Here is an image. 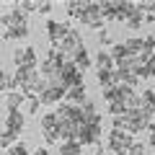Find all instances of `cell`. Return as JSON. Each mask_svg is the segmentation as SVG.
Masks as SVG:
<instances>
[{
    "label": "cell",
    "mask_w": 155,
    "mask_h": 155,
    "mask_svg": "<svg viewBox=\"0 0 155 155\" xmlns=\"http://www.w3.org/2000/svg\"><path fill=\"white\" fill-rule=\"evenodd\" d=\"M140 106H142V111H147V114L155 111V88H145L142 93H140Z\"/></svg>",
    "instance_id": "cell-14"
},
{
    "label": "cell",
    "mask_w": 155,
    "mask_h": 155,
    "mask_svg": "<svg viewBox=\"0 0 155 155\" xmlns=\"http://www.w3.org/2000/svg\"><path fill=\"white\" fill-rule=\"evenodd\" d=\"M65 101H67L70 106H78V109H80V106H83L85 101H88L85 85H78V88H70V91H65Z\"/></svg>",
    "instance_id": "cell-10"
},
{
    "label": "cell",
    "mask_w": 155,
    "mask_h": 155,
    "mask_svg": "<svg viewBox=\"0 0 155 155\" xmlns=\"http://www.w3.org/2000/svg\"><path fill=\"white\" fill-rule=\"evenodd\" d=\"M147 153V145H142V142H134L132 147H129V153L127 155H145Z\"/></svg>",
    "instance_id": "cell-34"
},
{
    "label": "cell",
    "mask_w": 155,
    "mask_h": 155,
    "mask_svg": "<svg viewBox=\"0 0 155 155\" xmlns=\"http://www.w3.org/2000/svg\"><path fill=\"white\" fill-rule=\"evenodd\" d=\"M23 127H26V114H23L21 109H18V111H8V116H5V129L21 134Z\"/></svg>",
    "instance_id": "cell-9"
},
{
    "label": "cell",
    "mask_w": 155,
    "mask_h": 155,
    "mask_svg": "<svg viewBox=\"0 0 155 155\" xmlns=\"http://www.w3.org/2000/svg\"><path fill=\"white\" fill-rule=\"evenodd\" d=\"M28 36V23L26 26H16V28H5L3 31V41H21Z\"/></svg>",
    "instance_id": "cell-13"
},
{
    "label": "cell",
    "mask_w": 155,
    "mask_h": 155,
    "mask_svg": "<svg viewBox=\"0 0 155 155\" xmlns=\"http://www.w3.org/2000/svg\"><path fill=\"white\" fill-rule=\"evenodd\" d=\"M44 140H47V145H60V142H62L60 129H47V132H44Z\"/></svg>",
    "instance_id": "cell-28"
},
{
    "label": "cell",
    "mask_w": 155,
    "mask_h": 155,
    "mask_svg": "<svg viewBox=\"0 0 155 155\" xmlns=\"http://www.w3.org/2000/svg\"><path fill=\"white\" fill-rule=\"evenodd\" d=\"M98 85H101V91L104 88H111L114 85V70H98Z\"/></svg>",
    "instance_id": "cell-25"
},
{
    "label": "cell",
    "mask_w": 155,
    "mask_h": 155,
    "mask_svg": "<svg viewBox=\"0 0 155 155\" xmlns=\"http://www.w3.org/2000/svg\"><path fill=\"white\" fill-rule=\"evenodd\" d=\"M18 5H21V11H26L28 16H31V13H36V5H39V3H34V0H21Z\"/></svg>",
    "instance_id": "cell-32"
},
{
    "label": "cell",
    "mask_w": 155,
    "mask_h": 155,
    "mask_svg": "<svg viewBox=\"0 0 155 155\" xmlns=\"http://www.w3.org/2000/svg\"><path fill=\"white\" fill-rule=\"evenodd\" d=\"M88 0H80V3H75V0H70V3H67V13H70V18H78V21H80V18L85 16V11H88Z\"/></svg>",
    "instance_id": "cell-15"
},
{
    "label": "cell",
    "mask_w": 155,
    "mask_h": 155,
    "mask_svg": "<svg viewBox=\"0 0 155 155\" xmlns=\"http://www.w3.org/2000/svg\"><path fill=\"white\" fill-rule=\"evenodd\" d=\"M98 41H101L104 47H111V44H114V41H111V34L106 31V28H101V31H98Z\"/></svg>",
    "instance_id": "cell-35"
},
{
    "label": "cell",
    "mask_w": 155,
    "mask_h": 155,
    "mask_svg": "<svg viewBox=\"0 0 155 155\" xmlns=\"http://www.w3.org/2000/svg\"><path fill=\"white\" fill-rule=\"evenodd\" d=\"M72 65H75L80 72H85L91 65H93V57H91V52L85 49V47H83V49H78L75 54H72Z\"/></svg>",
    "instance_id": "cell-11"
},
{
    "label": "cell",
    "mask_w": 155,
    "mask_h": 155,
    "mask_svg": "<svg viewBox=\"0 0 155 155\" xmlns=\"http://www.w3.org/2000/svg\"><path fill=\"white\" fill-rule=\"evenodd\" d=\"M16 142H21L16 132H11V129H3V132H0V147L3 150H11Z\"/></svg>",
    "instance_id": "cell-22"
},
{
    "label": "cell",
    "mask_w": 155,
    "mask_h": 155,
    "mask_svg": "<svg viewBox=\"0 0 155 155\" xmlns=\"http://www.w3.org/2000/svg\"><path fill=\"white\" fill-rule=\"evenodd\" d=\"M39 101H41V104H47V106H60L62 101H65V88L49 83V85L44 88V93L39 96Z\"/></svg>",
    "instance_id": "cell-8"
},
{
    "label": "cell",
    "mask_w": 155,
    "mask_h": 155,
    "mask_svg": "<svg viewBox=\"0 0 155 155\" xmlns=\"http://www.w3.org/2000/svg\"><path fill=\"white\" fill-rule=\"evenodd\" d=\"M104 13H101V8H98V3H91L88 5V11H85V16L80 18V23L83 26H88V28H96V31H101L104 28Z\"/></svg>",
    "instance_id": "cell-6"
},
{
    "label": "cell",
    "mask_w": 155,
    "mask_h": 155,
    "mask_svg": "<svg viewBox=\"0 0 155 155\" xmlns=\"http://www.w3.org/2000/svg\"><path fill=\"white\" fill-rule=\"evenodd\" d=\"M49 11H52V3H39L36 5V13H41V16H47Z\"/></svg>",
    "instance_id": "cell-36"
},
{
    "label": "cell",
    "mask_w": 155,
    "mask_h": 155,
    "mask_svg": "<svg viewBox=\"0 0 155 155\" xmlns=\"http://www.w3.org/2000/svg\"><path fill=\"white\" fill-rule=\"evenodd\" d=\"M65 62H72V60H67L60 49H54V47H52L49 54L39 62V75H44L47 80H54V78L60 75V70L65 67Z\"/></svg>",
    "instance_id": "cell-1"
},
{
    "label": "cell",
    "mask_w": 155,
    "mask_h": 155,
    "mask_svg": "<svg viewBox=\"0 0 155 155\" xmlns=\"http://www.w3.org/2000/svg\"><path fill=\"white\" fill-rule=\"evenodd\" d=\"M111 60H114V67H116V62H122V60H127L129 57V52H127V47H124V41L122 44H111Z\"/></svg>",
    "instance_id": "cell-23"
},
{
    "label": "cell",
    "mask_w": 155,
    "mask_h": 155,
    "mask_svg": "<svg viewBox=\"0 0 155 155\" xmlns=\"http://www.w3.org/2000/svg\"><path fill=\"white\" fill-rule=\"evenodd\" d=\"M147 147L155 153V134H150V140H147Z\"/></svg>",
    "instance_id": "cell-38"
},
{
    "label": "cell",
    "mask_w": 155,
    "mask_h": 155,
    "mask_svg": "<svg viewBox=\"0 0 155 155\" xmlns=\"http://www.w3.org/2000/svg\"><path fill=\"white\" fill-rule=\"evenodd\" d=\"M137 8L142 13H155V0H142V3H137Z\"/></svg>",
    "instance_id": "cell-33"
},
{
    "label": "cell",
    "mask_w": 155,
    "mask_h": 155,
    "mask_svg": "<svg viewBox=\"0 0 155 155\" xmlns=\"http://www.w3.org/2000/svg\"><path fill=\"white\" fill-rule=\"evenodd\" d=\"M8 155H31V150H28L23 142H16L11 150H8Z\"/></svg>",
    "instance_id": "cell-31"
},
{
    "label": "cell",
    "mask_w": 155,
    "mask_h": 155,
    "mask_svg": "<svg viewBox=\"0 0 155 155\" xmlns=\"http://www.w3.org/2000/svg\"><path fill=\"white\" fill-rule=\"evenodd\" d=\"M104 101H106V104L122 101V88H116V85H111V88H104Z\"/></svg>",
    "instance_id": "cell-26"
},
{
    "label": "cell",
    "mask_w": 155,
    "mask_h": 155,
    "mask_svg": "<svg viewBox=\"0 0 155 155\" xmlns=\"http://www.w3.org/2000/svg\"><path fill=\"white\" fill-rule=\"evenodd\" d=\"M142 47L147 54H155V34H147V36H142Z\"/></svg>",
    "instance_id": "cell-29"
},
{
    "label": "cell",
    "mask_w": 155,
    "mask_h": 155,
    "mask_svg": "<svg viewBox=\"0 0 155 155\" xmlns=\"http://www.w3.org/2000/svg\"><path fill=\"white\" fill-rule=\"evenodd\" d=\"M39 106H41V101L36 98V96H31V98H26V111H23V114L26 116H34L39 111Z\"/></svg>",
    "instance_id": "cell-27"
},
{
    "label": "cell",
    "mask_w": 155,
    "mask_h": 155,
    "mask_svg": "<svg viewBox=\"0 0 155 155\" xmlns=\"http://www.w3.org/2000/svg\"><path fill=\"white\" fill-rule=\"evenodd\" d=\"M137 78H140V80H145V78H153V80H155V54L150 57L147 62H142V65H140Z\"/></svg>",
    "instance_id": "cell-20"
},
{
    "label": "cell",
    "mask_w": 155,
    "mask_h": 155,
    "mask_svg": "<svg viewBox=\"0 0 155 155\" xmlns=\"http://www.w3.org/2000/svg\"><path fill=\"white\" fill-rule=\"evenodd\" d=\"M57 153H60V155H80L83 147H80L75 140H62V142L57 145Z\"/></svg>",
    "instance_id": "cell-16"
},
{
    "label": "cell",
    "mask_w": 155,
    "mask_h": 155,
    "mask_svg": "<svg viewBox=\"0 0 155 155\" xmlns=\"http://www.w3.org/2000/svg\"><path fill=\"white\" fill-rule=\"evenodd\" d=\"M31 155H49V150H47V147H36Z\"/></svg>",
    "instance_id": "cell-37"
},
{
    "label": "cell",
    "mask_w": 155,
    "mask_h": 155,
    "mask_svg": "<svg viewBox=\"0 0 155 155\" xmlns=\"http://www.w3.org/2000/svg\"><path fill=\"white\" fill-rule=\"evenodd\" d=\"M23 104H26L23 91H11V93H5V106H8V111H18Z\"/></svg>",
    "instance_id": "cell-12"
},
{
    "label": "cell",
    "mask_w": 155,
    "mask_h": 155,
    "mask_svg": "<svg viewBox=\"0 0 155 155\" xmlns=\"http://www.w3.org/2000/svg\"><path fill=\"white\" fill-rule=\"evenodd\" d=\"M49 83L60 85V88L70 91V88H78V85H83V72L78 70L72 62H65V67L60 70V75L54 78V80H49Z\"/></svg>",
    "instance_id": "cell-2"
},
{
    "label": "cell",
    "mask_w": 155,
    "mask_h": 155,
    "mask_svg": "<svg viewBox=\"0 0 155 155\" xmlns=\"http://www.w3.org/2000/svg\"><path fill=\"white\" fill-rule=\"evenodd\" d=\"M0 23H3V26L5 28H16V26H26L28 23V13L26 11H21V5H13L11 11L5 13V16H0Z\"/></svg>",
    "instance_id": "cell-4"
},
{
    "label": "cell",
    "mask_w": 155,
    "mask_h": 155,
    "mask_svg": "<svg viewBox=\"0 0 155 155\" xmlns=\"http://www.w3.org/2000/svg\"><path fill=\"white\" fill-rule=\"evenodd\" d=\"M13 65L18 67H39L36 65V49L34 47H21V49L13 52Z\"/></svg>",
    "instance_id": "cell-7"
},
{
    "label": "cell",
    "mask_w": 155,
    "mask_h": 155,
    "mask_svg": "<svg viewBox=\"0 0 155 155\" xmlns=\"http://www.w3.org/2000/svg\"><path fill=\"white\" fill-rule=\"evenodd\" d=\"M134 142H137V140L129 132H116V129H111V134H109V150L114 155H127Z\"/></svg>",
    "instance_id": "cell-3"
},
{
    "label": "cell",
    "mask_w": 155,
    "mask_h": 155,
    "mask_svg": "<svg viewBox=\"0 0 155 155\" xmlns=\"http://www.w3.org/2000/svg\"><path fill=\"white\" fill-rule=\"evenodd\" d=\"M47 129H60V119H57L54 111H49V114L41 116V132H47Z\"/></svg>",
    "instance_id": "cell-24"
},
{
    "label": "cell",
    "mask_w": 155,
    "mask_h": 155,
    "mask_svg": "<svg viewBox=\"0 0 155 155\" xmlns=\"http://www.w3.org/2000/svg\"><path fill=\"white\" fill-rule=\"evenodd\" d=\"M0 91H5V93H11V91H18L16 78H13V75H8L5 70H0Z\"/></svg>",
    "instance_id": "cell-21"
},
{
    "label": "cell",
    "mask_w": 155,
    "mask_h": 155,
    "mask_svg": "<svg viewBox=\"0 0 155 155\" xmlns=\"http://www.w3.org/2000/svg\"><path fill=\"white\" fill-rule=\"evenodd\" d=\"M109 114L111 116H122V114H127V109H124L122 101H114V104H109Z\"/></svg>",
    "instance_id": "cell-30"
},
{
    "label": "cell",
    "mask_w": 155,
    "mask_h": 155,
    "mask_svg": "<svg viewBox=\"0 0 155 155\" xmlns=\"http://www.w3.org/2000/svg\"><path fill=\"white\" fill-rule=\"evenodd\" d=\"M70 23H62V21H54V18H49L47 21V36H49V44L57 47L62 41V39L67 36V31H70Z\"/></svg>",
    "instance_id": "cell-5"
},
{
    "label": "cell",
    "mask_w": 155,
    "mask_h": 155,
    "mask_svg": "<svg viewBox=\"0 0 155 155\" xmlns=\"http://www.w3.org/2000/svg\"><path fill=\"white\" fill-rule=\"evenodd\" d=\"M124 23H127V28H129V31H137V28L145 23V13L140 11V8H134V11L129 13V18H127Z\"/></svg>",
    "instance_id": "cell-19"
},
{
    "label": "cell",
    "mask_w": 155,
    "mask_h": 155,
    "mask_svg": "<svg viewBox=\"0 0 155 155\" xmlns=\"http://www.w3.org/2000/svg\"><path fill=\"white\" fill-rule=\"evenodd\" d=\"M124 47H127V52L132 57H140L145 52V47H142V36H129L127 41H124Z\"/></svg>",
    "instance_id": "cell-17"
},
{
    "label": "cell",
    "mask_w": 155,
    "mask_h": 155,
    "mask_svg": "<svg viewBox=\"0 0 155 155\" xmlns=\"http://www.w3.org/2000/svg\"><path fill=\"white\" fill-rule=\"evenodd\" d=\"M93 65H96V70H114V60H111V54L109 52H98L96 54V60H93Z\"/></svg>",
    "instance_id": "cell-18"
}]
</instances>
